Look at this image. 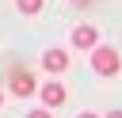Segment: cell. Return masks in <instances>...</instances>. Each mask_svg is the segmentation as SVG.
Wrapping results in <instances>:
<instances>
[{
  "label": "cell",
  "instance_id": "6da1fadb",
  "mask_svg": "<svg viewBox=\"0 0 122 118\" xmlns=\"http://www.w3.org/2000/svg\"><path fill=\"white\" fill-rule=\"evenodd\" d=\"M92 69H95L99 76H114V72L122 69L118 49H111V46H95V49H92Z\"/></svg>",
  "mask_w": 122,
  "mask_h": 118
},
{
  "label": "cell",
  "instance_id": "7a4b0ae2",
  "mask_svg": "<svg viewBox=\"0 0 122 118\" xmlns=\"http://www.w3.org/2000/svg\"><path fill=\"white\" fill-rule=\"evenodd\" d=\"M72 46H76V49H95V46H99V30L88 27V23L76 27V30H72Z\"/></svg>",
  "mask_w": 122,
  "mask_h": 118
},
{
  "label": "cell",
  "instance_id": "3957f363",
  "mask_svg": "<svg viewBox=\"0 0 122 118\" xmlns=\"http://www.w3.org/2000/svg\"><path fill=\"white\" fill-rule=\"evenodd\" d=\"M11 91H15V95H30V91H38V84H34L30 72L15 69V72H11Z\"/></svg>",
  "mask_w": 122,
  "mask_h": 118
},
{
  "label": "cell",
  "instance_id": "277c9868",
  "mask_svg": "<svg viewBox=\"0 0 122 118\" xmlns=\"http://www.w3.org/2000/svg\"><path fill=\"white\" fill-rule=\"evenodd\" d=\"M61 103H65V88H61L57 80L42 84V107H50V110H53V107H61Z\"/></svg>",
  "mask_w": 122,
  "mask_h": 118
},
{
  "label": "cell",
  "instance_id": "5b68a950",
  "mask_svg": "<svg viewBox=\"0 0 122 118\" xmlns=\"http://www.w3.org/2000/svg\"><path fill=\"white\" fill-rule=\"evenodd\" d=\"M42 65H46L50 72H65V69H69V53H65V49H46V53H42Z\"/></svg>",
  "mask_w": 122,
  "mask_h": 118
},
{
  "label": "cell",
  "instance_id": "8992f818",
  "mask_svg": "<svg viewBox=\"0 0 122 118\" xmlns=\"http://www.w3.org/2000/svg\"><path fill=\"white\" fill-rule=\"evenodd\" d=\"M15 8H19L23 15H38V11H42V0H15Z\"/></svg>",
  "mask_w": 122,
  "mask_h": 118
},
{
  "label": "cell",
  "instance_id": "52a82bcc",
  "mask_svg": "<svg viewBox=\"0 0 122 118\" xmlns=\"http://www.w3.org/2000/svg\"><path fill=\"white\" fill-rule=\"evenodd\" d=\"M27 118H50V107H38V110H30Z\"/></svg>",
  "mask_w": 122,
  "mask_h": 118
},
{
  "label": "cell",
  "instance_id": "ba28073f",
  "mask_svg": "<svg viewBox=\"0 0 122 118\" xmlns=\"http://www.w3.org/2000/svg\"><path fill=\"white\" fill-rule=\"evenodd\" d=\"M107 118H122V110H111V114H107Z\"/></svg>",
  "mask_w": 122,
  "mask_h": 118
},
{
  "label": "cell",
  "instance_id": "9c48e42d",
  "mask_svg": "<svg viewBox=\"0 0 122 118\" xmlns=\"http://www.w3.org/2000/svg\"><path fill=\"white\" fill-rule=\"evenodd\" d=\"M76 118H99V114H88V110H84V114H76Z\"/></svg>",
  "mask_w": 122,
  "mask_h": 118
},
{
  "label": "cell",
  "instance_id": "30bf717a",
  "mask_svg": "<svg viewBox=\"0 0 122 118\" xmlns=\"http://www.w3.org/2000/svg\"><path fill=\"white\" fill-rule=\"evenodd\" d=\"M0 107H4V91H0Z\"/></svg>",
  "mask_w": 122,
  "mask_h": 118
}]
</instances>
